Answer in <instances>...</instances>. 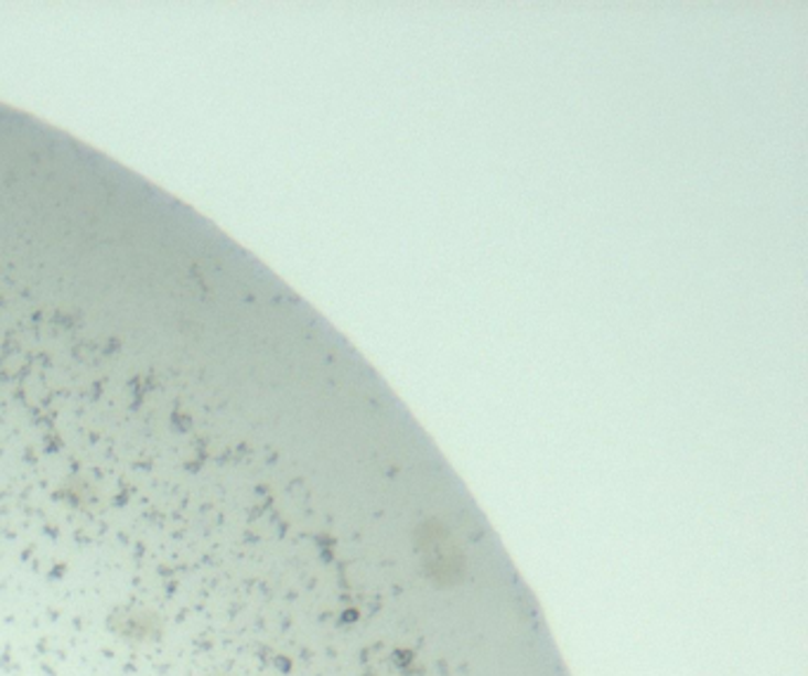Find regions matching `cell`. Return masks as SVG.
Masks as SVG:
<instances>
[{"label":"cell","instance_id":"1","mask_svg":"<svg viewBox=\"0 0 808 676\" xmlns=\"http://www.w3.org/2000/svg\"><path fill=\"white\" fill-rule=\"evenodd\" d=\"M160 620H157V615H152V612L148 610H129V612H119V615H115L112 620V632L131 639V641H150V639H157V634H160Z\"/></svg>","mask_w":808,"mask_h":676}]
</instances>
